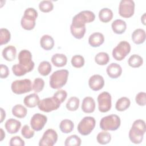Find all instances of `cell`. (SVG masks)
I'll return each mask as SVG.
<instances>
[{
	"mask_svg": "<svg viewBox=\"0 0 146 146\" xmlns=\"http://www.w3.org/2000/svg\"><path fill=\"white\" fill-rule=\"evenodd\" d=\"M3 58L7 61H13L15 59L17 54L16 48L14 46H8L5 47L2 52Z\"/></svg>",
	"mask_w": 146,
	"mask_h": 146,
	"instance_id": "7402d4cb",
	"label": "cell"
},
{
	"mask_svg": "<svg viewBox=\"0 0 146 146\" xmlns=\"http://www.w3.org/2000/svg\"><path fill=\"white\" fill-rule=\"evenodd\" d=\"M44 86V82L42 78H37L34 79L33 84V90L36 93H39L42 91Z\"/></svg>",
	"mask_w": 146,
	"mask_h": 146,
	"instance_id": "ab89813d",
	"label": "cell"
},
{
	"mask_svg": "<svg viewBox=\"0 0 146 146\" xmlns=\"http://www.w3.org/2000/svg\"><path fill=\"white\" fill-rule=\"evenodd\" d=\"M0 110H1V123H2L6 117V112L2 108H1Z\"/></svg>",
	"mask_w": 146,
	"mask_h": 146,
	"instance_id": "bcb514c9",
	"label": "cell"
},
{
	"mask_svg": "<svg viewBox=\"0 0 146 146\" xmlns=\"http://www.w3.org/2000/svg\"><path fill=\"white\" fill-rule=\"evenodd\" d=\"M37 17L38 13L35 9L32 7L26 9L21 19V25L22 27L26 30H33L35 26Z\"/></svg>",
	"mask_w": 146,
	"mask_h": 146,
	"instance_id": "277c9868",
	"label": "cell"
},
{
	"mask_svg": "<svg viewBox=\"0 0 146 146\" xmlns=\"http://www.w3.org/2000/svg\"><path fill=\"white\" fill-rule=\"evenodd\" d=\"M74 127V123L69 119H64L62 120L59 124V128L64 133H68L71 132L73 130Z\"/></svg>",
	"mask_w": 146,
	"mask_h": 146,
	"instance_id": "83f0119b",
	"label": "cell"
},
{
	"mask_svg": "<svg viewBox=\"0 0 146 146\" xmlns=\"http://www.w3.org/2000/svg\"><path fill=\"white\" fill-rule=\"evenodd\" d=\"M60 102L54 96L44 98L39 101L38 107L39 109L45 112H50L58 109L60 106Z\"/></svg>",
	"mask_w": 146,
	"mask_h": 146,
	"instance_id": "9c48e42d",
	"label": "cell"
},
{
	"mask_svg": "<svg viewBox=\"0 0 146 146\" xmlns=\"http://www.w3.org/2000/svg\"><path fill=\"white\" fill-rule=\"evenodd\" d=\"M96 121L94 117L91 116H86L83 117L78 125L77 129L80 134L87 136L91 133L94 129Z\"/></svg>",
	"mask_w": 146,
	"mask_h": 146,
	"instance_id": "ba28073f",
	"label": "cell"
},
{
	"mask_svg": "<svg viewBox=\"0 0 146 146\" xmlns=\"http://www.w3.org/2000/svg\"><path fill=\"white\" fill-rule=\"evenodd\" d=\"M21 127V123L19 120L13 118L8 119L5 124V127L6 131L10 134L17 133Z\"/></svg>",
	"mask_w": 146,
	"mask_h": 146,
	"instance_id": "2e32d148",
	"label": "cell"
},
{
	"mask_svg": "<svg viewBox=\"0 0 146 146\" xmlns=\"http://www.w3.org/2000/svg\"><path fill=\"white\" fill-rule=\"evenodd\" d=\"M11 38L10 31L5 28H2L0 30V44L3 45L7 43Z\"/></svg>",
	"mask_w": 146,
	"mask_h": 146,
	"instance_id": "74e56055",
	"label": "cell"
},
{
	"mask_svg": "<svg viewBox=\"0 0 146 146\" xmlns=\"http://www.w3.org/2000/svg\"><path fill=\"white\" fill-rule=\"evenodd\" d=\"M106 72L110 78L112 79H116L121 75L122 68L119 64L112 63L107 67Z\"/></svg>",
	"mask_w": 146,
	"mask_h": 146,
	"instance_id": "e0dca14e",
	"label": "cell"
},
{
	"mask_svg": "<svg viewBox=\"0 0 146 146\" xmlns=\"http://www.w3.org/2000/svg\"><path fill=\"white\" fill-rule=\"evenodd\" d=\"M51 62L52 64L58 67H62L67 64V58L64 54H55L51 57Z\"/></svg>",
	"mask_w": 146,
	"mask_h": 146,
	"instance_id": "d4e9b609",
	"label": "cell"
},
{
	"mask_svg": "<svg viewBox=\"0 0 146 146\" xmlns=\"http://www.w3.org/2000/svg\"><path fill=\"white\" fill-rule=\"evenodd\" d=\"M145 13H144L143 15V16L141 17V21H142V22H143V23L144 24V25H145Z\"/></svg>",
	"mask_w": 146,
	"mask_h": 146,
	"instance_id": "c3c4849f",
	"label": "cell"
},
{
	"mask_svg": "<svg viewBox=\"0 0 146 146\" xmlns=\"http://www.w3.org/2000/svg\"><path fill=\"white\" fill-rule=\"evenodd\" d=\"M131 102L127 97H121L119 99L115 105V108L119 111H124L128 109L130 106Z\"/></svg>",
	"mask_w": 146,
	"mask_h": 146,
	"instance_id": "4316f807",
	"label": "cell"
},
{
	"mask_svg": "<svg viewBox=\"0 0 146 146\" xmlns=\"http://www.w3.org/2000/svg\"><path fill=\"white\" fill-rule=\"evenodd\" d=\"M96 140L98 143L100 144H107L111 141V136L109 132L103 130V131H102L98 134Z\"/></svg>",
	"mask_w": 146,
	"mask_h": 146,
	"instance_id": "d6a6232c",
	"label": "cell"
},
{
	"mask_svg": "<svg viewBox=\"0 0 146 146\" xmlns=\"http://www.w3.org/2000/svg\"><path fill=\"white\" fill-rule=\"evenodd\" d=\"M19 63L13 66V74L17 76H21L27 72L31 71L34 67V63L32 60V55L27 50H21L18 54Z\"/></svg>",
	"mask_w": 146,
	"mask_h": 146,
	"instance_id": "6da1fadb",
	"label": "cell"
},
{
	"mask_svg": "<svg viewBox=\"0 0 146 146\" xmlns=\"http://www.w3.org/2000/svg\"><path fill=\"white\" fill-rule=\"evenodd\" d=\"M94 13L89 10H84L75 15L72 20L71 25L74 26H85L86 23L92 22L95 20Z\"/></svg>",
	"mask_w": 146,
	"mask_h": 146,
	"instance_id": "8992f818",
	"label": "cell"
},
{
	"mask_svg": "<svg viewBox=\"0 0 146 146\" xmlns=\"http://www.w3.org/2000/svg\"><path fill=\"white\" fill-rule=\"evenodd\" d=\"M90 88L93 91H99L101 90L104 85V80L102 76L95 74L91 76L88 80Z\"/></svg>",
	"mask_w": 146,
	"mask_h": 146,
	"instance_id": "9a60e30c",
	"label": "cell"
},
{
	"mask_svg": "<svg viewBox=\"0 0 146 146\" xmlns=\"http://www.w3.org/2000/svg\"><path fill=\"white\" fill-rule=\"evenodd\" d=\"M84 62L85 61L83 56L80 55L73 56L71 60L72 66L75 68H80L83 67L84 64Z\"/></svg>",
	"mask_w": 146,
	"mask_h": 146,
	"instance_id": "f35d334b",
	"label": "cell"
},
{
	"mask_svg": "<svg viewBox=\"0 0 146 146\" xmlns=\"http://www.w3.org/2000/svg\"><path fill=\"white\" fill-rule=\"evenodd\" d=\"M40 45L45 50H51L54 46V40L49 35H43L40 39Z\"/></svg>",
	"mask_w": 146,
	"mask_h": 146,
	"instance_id": "cb8c5ba5",
	"label": "cell"
},
{
	"mask_svg": "<svg viewBox=\"0 0 146 146\" xmlns=\"http://www.w3.org/2000/svg\"><path fill=\"white\" fill-rule=\"evenodd\" d=\"M79 99L77 97H71L67 101L66 107L68 111H75L79 108Z\"/></svg>",
	"mask_w": 146,
	"mask_h": 146,
	"instance_id": "e575fe53",
	"label": "cell"
},
{
	"mask_svg": "<svg viewBox=\"0 0 146 146\" xmlns=\"http://www.w3.org/2000/svg\"><path fill=\"white\" fill-rule=\"evenodd\" d=\"M39 101V98L35 93L31 94L25 96L23 99L25 105L29 108H34L38 106Z\"/></svg>",
	"mask_w": 146,
	"mask_h": 146,
	"instance_id": "603a6c76",
	"label": "cell"
},
{
	"mask_svg": "<svg viewBox=\"0 0 146 146\" xmlns=\"http://www.w3.org/2000/svg\"><path fill=\"white\" fill-rule=\"evenodd\" d=\"M68 71L62 69L54 72L50 77L49 84L53 89H59L63 87L67 83Z\"/></svg>",
	"mask_w": 146,
	"mask_h": 146,
	"instance_id": "3957f363",
	"label": "cell"
},
{
	"mask_svg": "<svg viewBox=\"0 0 146 146\" xmlns=\"http://www.w3.org/2000/svg\"><path fill=\"white\" fill-rule=\"evenodd\" d=\"M11 88L14 94L18 95L29 92L33 89L31 81L29 79L15 80L11 83Z\"/></svg>",
	"mask_w": 146,
	"mask_h": 146,
	"instance_id": "52a82bcc",
	"label": "cell"
},
{
	"mask_svg": "<svg viewBox=\"0 0 146 146\" xmlns=\"http://www.w3.org/2000/svg\"><path fill=\"white\" fill-rule=\"evenodd\" d=\"M135 11V3L132 0H121L119 6V14L123 18L131 17Z\"/></svg>",
	"mask_w": 146,
	"mask_h": 146,
	"instance_id": "8fae6325",
	"label": "cell"
},
{
	"mask_svg": "<svg viewBox=\"0 0 146 146\" xmlns=\"http://www.w3.org/2000/svg\"><path fill=\"white\" fill-rule=\"evenodd\" d=\"M58 140V134L53 129H48L43 133L39 142V146H52Z\"/></svg>",
	"mask_w": 146,
	"mask_h": 146,
	"instance_id": "4fadbf2b",
	"label": "cell"
},
{
	"mask_svg": "<svg viewBox=\"0 0 146 146\" xmlns=\"http://www.w3.org/2000/svg\"><path fill=\"white\" fill-rule=\"evenodd\" d=\"M9 74V70L7 66L1 64L0 65V76L1 79L6 78Z\"/></svg>",
	"mask_w": 146,
	"mask_h": 146,
	"instance_id": "f6af8a7d",
	"label": "cell"
},
{
	"mask_svg": "<svg viewBox=\"0 0 146 146\" xmlns=\"http://www.w3.org/2000/svg\"><path fill=\"white\" fill-rule=\"evenodd\" d=\"M38 71L41 75L47 76L51 71V65L47 61H43L39 64Z\"/></svg>",
	"mask_w": 146,
	"mask_h": 146,
	"instance_id": "1f68e13d",
	"label": "cell"
},
{
	"mask_svg": "<svg viewBox=\"0 0 146 146\" xmlns=\"http://www.w3.org/2000/svg\"><path fill=\"white\" fill-rule=\"evenodd\" d=\"M53 96L56 98L60 103H62L66 100L67 96V93L64 90H60L55 92Z\"/></svg>",
	"mask_w": 146,
	"mask_h": 146,
	"instance_id": "7bdbcfd3",
	"label": "cell"
},
{
	"mask_svg": "<svg viewBox=\"0 0 146 146\" xmlns=\"http://www.w3.org/2000/svg\"><path fill=\"white\" fill-rule=\"evenodd\" d=\"M98 103V109L101 112L104 113L109 111L112 106L111 96L108 92L100 93L97 98Z\"/></svg>",
	"mask_w": 146,
	"mask_h": 146,
	"instance_id": "7c38bea8",
	"label": "cell"
},
{
	"mask_svg": "<svg viewBox=\"0 0 146 146\" xmlns=\"http://www.w3.org/2000/svg\"><path fill=\"white\" fill-rule=\"evenodd\" d=\"M104 41V35L100 33H94L88 38V43L93 47H97L102 45Z\"/></svg>",
	"mask_w": 146,
	"mask_h": 146,
	"instance_id": "d6986e66",
	"label": "cell"
},
{
	"mask_svg": "<svg viewBox=\"0 0 146 146\" xmlns=\"http://www.w3.org/2000/svg\"><path fill=\"white\" fill-rule=\"evenodd\" d=\"M86 26L82 27L74 26L71 25L70 26V31L71 34L75 38L80 39L83 38L85 33H86Z\"/></svg>",
	"mask_w": 146,
	"mask_h": 146,
	"instance_id": "f546056e",
	"label": "cell"
},
{
	"mask_svg": "<svg viewBox=\"0 0 146 146\" xmlns=\"http://www.w3.org/2000/svg\"><path fill=\"white\" fill-rule=\"evenodd\" d=\"M113 18V13L108 8H103L99 12V18L102 22L107 23Z\"/></svg>",
	"mask_w": 146,
	"mask_h": 146,
	"instance_id": "484cf974",
	"label": "cell"
},
{
	"mask_svg": "<svg viewBox=\"0 0 146 146\" xmlns=\"http://www.w3.org/2000/svg\"><path fill=\"white\" fill-rule=\"evenodd\" d=\"M82 140L80 138L76 135H72L66 138L64 142L66 146H79L80 145Z\"/></svg>",
	"mask_w": 146,
	"mask_h": 146,
	"instance_id": "d590c367",
	"label": "cell"
},
{
	"mask_svg": "<svg viewBox=\"0 0 146 146\" xmlns=\"http://www.w3.org/2000/svg\"><path fill=\"white\" fill-rule=\"evenodd\" d=\"M130 44L125 40L121 41L113 49L112 56L115 60L121 61L125 58V56L130 52Z\"/></svg>",
	"mask_w": 146,
	"mask_h": 146,
	"instance_id": "30bf717a",
	"label": "cell"
},
{
	"mask_svg": "<svg viewBox=\"0 0 146 146\" xmlns=\"http://www.w3.org/2000/svg\"><path fill=\"white\" fill-rule=\"evenodd\" d=\"M128 65L133 68H137L140 67L143 63V59L141 56L137 54L131 55L128 60Z\"/></svg>",
	"mask_w": 146,
	"mask_h": 146,
	"instance_id": "4dcf8cb0",
	"label": "cell"
},
{
	"mask_svg": "<svg viewBox=\"0 0 146 146\" xmlns=\"http://www.w3.org/2000/svg\"><path fill=\"white\" fill-rule=\"evenodd\" d=\"M10 146H24L25 145V141L22 138L19 136H15L11 138L10 140Z\"/></svg>",
	"mask_w": 146,
	"mask_h": 146,
	"instance_id": "ee69618b",
	"label": "cell"
},
{
	"mask_svg": "<svg viewBox=\"0 0 146 146\" xmlns=\"http://www.w3.org/2000/svg\"><path fill=\"white\" fill-rule=\"evenodd\" d=\"M145 132V121L141 119L134 121L129 131V138L134 144H140L142 142Z\"/></svg>",
	"mask_w": 146,
	"mask_h": 146,
	"instance_id": "7a4b0ae2",
	"label": "cell"
},
{
	"mask_svg": "<svg viewBox=\"0 0 146 146\" xmlns=\"http://www.w3.org/2000/svg\"><path fill=\"white\" fill-rule=\"evenodd\" d=\"M111 27L115 34H121L125 32L127 29V24L124 21L118 19L112 23Z\"/></svg>",
	"mask_w": 146,
	"mask_h": 146,
	"instance_id": "ffe728a7",
	"label": "cell"
},
{
	"mask_svg": "<svg viewBox=\"0 0 146 146\" xmlns=\"http://www.w3.org/2000/svg\"><path fill=\"white\" fill-rule=\"evenodd\" d=\"M81 108L82 111L85 113H92L95 109V102L94 99L90 96L85 97L82 101Z\"/></svg>",
	"mask_w": 146,
	"mask_h": 146,
	"instance_id": "ac0fdd59",
	"label": "cell"
},
{
	"mask_svg": "<svg viewBox=\"0 0 146 146\" xmlns=\"http://www.w3.org/2000/svg\"><path fill=\"white\" fill-rule=\"evenodd\" d=\"M145 32L142 29H137L132 34V40L136 44H140L145 40Z\"/></svg>",
	"mask_w": 146,
	"mask_h": 146,
	"instance_id": "44dd1931",
	"label": "cell"
},
{
	"mask_svg": "<svg viewBox=\"0 0 146 146\" xmlns=\"http://www.w3.org/2000/svg\"><path fill=\"white\" fill-rule=\"evenodd\" d=\"M136 103L140 106H144L146 104V94L144 92L138 93L135 98Z\"/></svg>",
	"mask_w": 146,
	"mask_h": 146,
	"instance_id": "b9f144b4",
	"label": "cell"
},
{
	"mask_svg": "<svg viewBox=\"0 0 146 146\" xmlns=\"http://www.w3.org/2000/svg\"><path fill=\"white\" fill-rule=\"evenodd\" d=\"M47 121V117L40 113L34 114L30 120V125L33 129L36 131L42 130Z\"/></svg>",
	"mask_w": 146,
	"mask_h": 146,
	"instance_id": "5bb4252c",
	"label": "cell"
},
{
	"mask_svg": "<svg viewBox=\"0 0 146 146\" xmlns=\"http://www.w3.org/2000/svg\"><path fill=\"white\" fill-rule=\"evenodd\" d=\"M120 117L115 114L103 117L100 121V128L104 131H116L120 125Z\"/></svg>",
	"mask_w": 146,
	"mask_h": 146,
	"instance_id": "5b68a950",
	"label": "cell"
},
{
	"mask_svg": "<svg viewBox=\"0 0 146 146\" xmlns=\"http://www.w3.org/2000/svg\"><path fill=\"white\" fill-rule=\"evenodd\" d=\"M0 141H2L3 139L5 137V133L4 132L2 128H1V135H0Z\"/></svg>",
	"mask_w": 146,
	"mask_h": 146,
	"instance_id": "7dc6e473",
	"label": "cell"
},
{
	"mask_svg": "<svg viewBox=\"0 0 146 146\" xmlns=\"http://www.w3.org/2000/svg\"><path fill=\"white\" fill-rule=\"evenodd\" d=\"M110 60V57L107 53L105 52H100L98 53L95 57V62L101 66L107 64Z\"/></svg>",
	"mask_w": 146,
	"mask_h": 146,
	"instance_id": "836d02e7",
	"label": "cell"
},
{
	"mask_svg": "<svg viewBox=\"0 0 146 146\" xmlns=\"http://www.w3.org/2000/svg\"><path fill=\"white\" fill-rule=\"evenodd\" d=\"M27 112L26 108L21 104H17L12 108V114L18 118L25 117L27 115Z\"/></svg>",
	"mask_w": 146,
	"mask_h": 146,
	"instance_id": "f1b7e54d",
	"label": "cell"
},
{
	"mask_svg": "<svg viewBox=\"0 0 146 146\" xmlns=\"http://www.w3.org/2000/svg\"><path fill=\"white\" fill-rule=\"evenodd\" d=\"M39 10L43 13H48L52 10L54 5L52 2L48 0L42 1L39 4Z\"/></svg>",
	"mask_w": 146,
	"mask_h": 146,
	"instance_id": "8d00e7d4",
	"label": "cell"
},
{
	"mask_svg": "<svg viewBox=\"0 0 146 146\" xmlns=\"http://www.w3.org/2000/svg\"><path fill=\"white\" fill-rule=\"evenodd\" d=\"M21 134L26 139H31L34 135V130L30 129L28 125H25L21 129Z\"/></svg>",
	"mask_w": 146,
	"mask_h": 146,
	"instance_id": "60d3db41",
	"label": "cell"
}]
</instances>
